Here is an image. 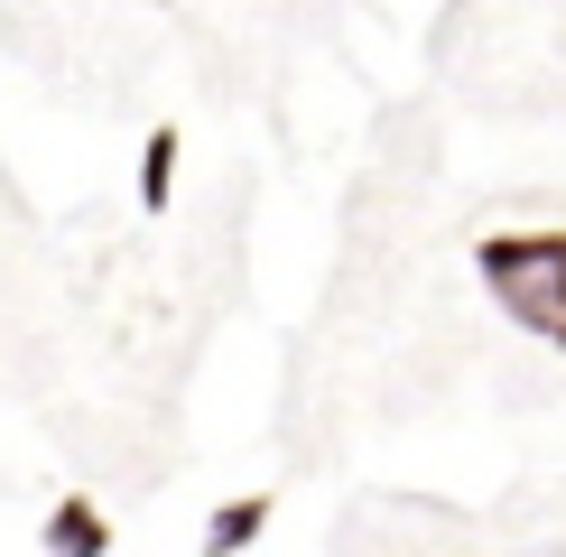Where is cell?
Returning <instances> with one entry per match:
<instances>
[{
    "label": "cell",
    "instance_id": "3",
    "mask_svg": "<svg viewBox=\"0 0 566 557\" xmlns=\"http://www.w3.org/2000/svg\"><path fill=\"white\" fill-rule=\"evenodd\" d=\"M270 511H279V493H232V502H214V511H205L196 557H242V548L270 529Z\"/></svg>",
    "mask_w": 566,
    "mask_h": 557
},
{
    "label": "cell",
    "instance_id": "4",
    "mask_svg": "<svg viewBox=\"0 0 566 557\" xmlns=\"http://www.w3.org/2000/svg\"><path fill=\"white\" fill-rule=\"evenodd\" d=\"M177 158H186V130L158 122L149 139H139V214H168L177 204Z\"/></svg>",
    "mask_w": 566,
    "mask_h": 557
},
{
    "label": "cell",
    "instance_id": "2",
    "mask_svg": "<svg viewBox=\"0 0 566 557\" xmlns=\"http://www.w3.org/2000/svg\"><path fill=\"white\" fill-rule=\"evenodd\" d=\"M38 548H46V557H112V511L93 502V493H65V502H46V521H38Z\"/></svg>",
    "mask_w": 566,
    "mask_h": 557
},
{
    "label": "cell",
    "instance_id": "1",
    "mask_svg": "<svg viewBox=\"0 0 566 557\" xmlns=\"http://www.w3.org/2000/svg\"><path fill=\"white\" fill-rule=\"evenodd\" d=\"M474 270H483L492 307L521 325L530 344H557V354H566V223L474 232Z\"/></svg>",
    "mask_w": 566,
    "mask_h": 557
}]
</instances>
